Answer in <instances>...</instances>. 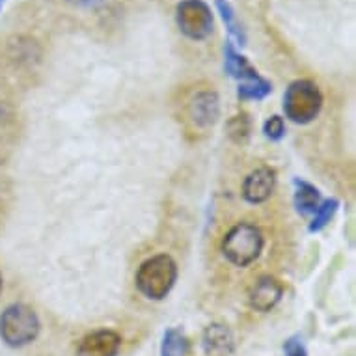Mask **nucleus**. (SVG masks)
<instances>
[{"mask_svg": "<svg viewBox=\"0 0 356 356\" xmlns=\"http://www.w3.org/2000/svg\"><path fill=\"white\" fill-rule=\"evenodd\" d=\"M252 135V122L248 114H237L228 122V136L232 138V142L239 144V146H245L246 142L250 140Z\"/></svg>", "mask_w": 356, "mask_h": 356, "instance_id": "obj_16", "label": "nucleus"}, {"mask_svg": "<svg viewBox=\"0 0 356 356\" xmlns=\"http://www.w3.org/2000/svg\"><path fill=\"white\" fill-rule=\"evenodd\" d=\"M284 353H286V356H308L306 347L298 338L287 339L286 345H284Z\"/></svg>", "mask_w": 356, "mask_h": 356, "instance_id": "obj_19", "label": "nucleus"}, {"mask_svg": "<svg viewBox=\"0 0 356 356\" xmlns=\"http://www.w3.org/2000/svg\"><path fill=\"white\" fill-rule=\"evenodd\" d=\"M263 133L273 142L282 140L286 136V123L282 116H270L267 122L263 123Z\"/></svg>", "mask_w": 356, "mask_h": 356, "instance_id": "obj_18", "label": "nucleus"}, {"mask_svg": "<svg viewBox=\"0 0 356 356\" xmlns=\"http://www.w3.org/2000/svg\"><path fill=\"white\" fill-rule=\"evenodd\" d=\"M41 321L34 309L26 304H10L0 314V338L8 347L21 349L40 336Z\"/></svg>", "mask_w": 356, "mask_h": 356, "instance_id": "obj_3", "label": "nucleus"}, {"mask_svg": "<svg viewBox=\"0 0 356 356\" xmlns=\"http://www.w3.org/2000/svg\"><path fill=\"white\" fill-rule=\"evenodd\" d=\"M122 349L120 334L108 328L86 334L76 345V356H118Z\"/></svg>", "mask_w": 356, "mask_h": 356, "instance_id": "obj_8", "label": "nucleus"}, {"mask_svg": "<svg viewBox=\"0 0 356 356\" xmlns=\"http://www.w3.org/2000/svg\"><path fill=\"white\" fill-rule=\"evenodd\" d=\"M188 350V341L181 330L168 328L161 341V356H185Z\"/></svg>", "mask_w": 356, "mask_h": 356, "instance_id": "obj_15", "label": "nucleus"}, {"mask_svg": "<svg viewBox=\"0 0 356 356\" xmlns=\"http://www.w3.org/2000/svg\"><path fill=\"white\" fill-rule=\"evenodd\" d=\"M188 120L194 127L209 129L218 122L220 116V99L215 90H202L188 103Z\"/></svg>", "mask_w": 356, "mask_h": 356, "instance_id": "obj_6", "label": "nucleus"}, {"mask_svg": "<svg viewBox=\"0 0 356 356\" xmlns=\"http://www.w3.org/2000/svg\"><path fill=\"white\" fill-rule=\"evenodd\" d=\"M175 23L183 35L193 41H204L215 30V19L204 0H183L175 8Z\"/></svg>", "mask_w": 356, "mask_h": 356, "instance_id": "obj_5", "label": "nucleus"}, {"mask_svg": "<svg viewBox=\"0 0 356 356\" xmlns=\"http://www.w3.org/2000/svg\"><path fill=\"white\" fill-rule=\"evenodd\" d=\"M273 92V84L267 79H263L261 75L250 81H245L239 84L237 95L243 101H261Z\"/></svg>", "mask_w": 356, "mask_h": 356, "instance_id": "obj_14", "label": "nucleus"}, {"mask_svg": "<svg viewBox=\"0 0 356 356\" xmlns=\"http://www.w3.org/2000/svg\"><path fill=\"white\" fill-rule=\"evenodd\" d=\"M224 70H226V73L229 76H234V79H237L241 82L259 76V73L248 62V58L243 56L241 53H237V49H235L232 41H226V47H224Z\"/></svg>", "mask_w": 356, "mask_h": 356, "instance_id": "obj_11", "label": "nucleus"}, {"mask_svg": "<svg viewBox=\"0 0 356 356\" xmlns=\"http://www.w3.org/2000/svg\"><path fill=\"white\" fill-rule=\"evenodd\" d=\"M338 207L339 202L336 198H328L325 202H321L319 207L316 209V213H314V220L309 224V232H321L328 222L332 220Z\"/></svg>", "mask_w": 356, "mask_h": 356, "instance_id": "obj_17", "label": "nucleus"}, {"mask_svg": "<svg viewBox=\"0 0 356 356\" xmlns=\"http://www.w3.org/2000/svg\"><path fill=\"white\" fill-rule=\"evenodd\" d=\"M4 289V280H2V275H0V293Z\"/></svg>", "mask_w": 356, "mask_h": 356, "instance_id": "obj_22", "label": "nucleus"}, {"mask_svg": "<svg viewBox=\"0 0 356 356\" xmlns=\"http://www.w3.org/2000/svg\"><path fill=\"white\" fill-rule=\"evenodd\" d=\"M293 204H295V209H297L300 215H312V213H316V209L319 207V204H321V193H319L312 183L297 179V181H295Z\"/></svg>", "mask_w": 356, "mask_h": 356, "instance_id": "obj_12", "label": "nucleus"}, {"mask_svg": "<svg viewBox=\"0 0 356 356\" xmlns=\"http://www.w3.org/2000/svg\"><path fill=\"white\" fill-rule=\"evenodd\" d=\"M177 280V265L168 254H157L142 263L136 273V289L147 300H164Z\"/></svg>", "mask_w": 356, "mask_h": 356, "instance_id": "obj_1", "label": "nucleus"}, {"mask_svg": "<svg viewBox=\"0 0 356 356\" xmlns=\"http://www.w3.org/2000/svg\"><path fill=\"white\" fill-rule=\"evenodd\" d=\"M276 187V172L269 166H259L246 175L243 183V198L252 205L263 204L273 196Z\"/></svg>", "mask_w": 356, "mask_h": 356, "instance_id": "obj_7", "label": "nucleus"}, {"mask_svg": "<svg viewBox=\"0 0 356 356\" xmlns=\"http://www.w3.org/2000/svg\"><path fill=\"white\" fill-rule=\"evenodd\" d=\"M65 2L75 8H94L97 4H101L103 0H65Z\"/></svg>", "mask_w": 356, "mask_h": 356, "instance_id": "obj_21", "label": "nucleus"}, {"mask_svg": "<svg viewBox=\"0 0 356 356\" xmlns=\"http://www.w3.org/2000/svg\"><path fill=\"white\" fill-rule=\"evenodd\" d=\"M202 347L205 356H232L235 349L234 334L226 325L213 323L205 328L202 336Z\"/></svg>", "mask_w": 356, "mask_h": 356, "instance_id": "obj_10", "label": "nucleus"}, {"mask_svg": "<svg viewBox=\"0 0 356 356\" xmlns=\"http://www.w3.org/2000/svg\"><path fill=\"white\" fill-rule=\"evenodd\" d=\"M216 10L220 13L226 29H228L229 38H234L237 41V45H241V47L246 45V32L243 29V24H241L239 17H237V13H235L234 6L229 4L228 0H216Z\"/></svg>", "mask_w": 356, "mask_h": 356, "instance_id": "obj_13", "label": "nucleus"}, {"mask_svg": "<svg viewBox=\"0 0 356 356\" xmlns=\"http://www.w3.org/2000/svg\"><path fill=\"white\" fill-rule=\"evenodd\" d=\"M323 108V94L319 86L308 79L291 82L284 95V112L293 123L306 125L319 116Z\"/></svg>", "mask_w": 356, "mask_h": 356, "instance_id": "obj_4", "label": "nucleus"}, {"mask_svg": "<svg viewBox=\"0 0 356 356\" xmlns=\"http://www.w3.org/2000/svg\"><path fill=\"white\" fill-rule=\"evenodd\" d=\"M284 297V286L280 280H276L275 276L265 275L257 278V282L252 286L248 293V302L256 312L267 314L280 302Z\"/></svg>", "mask_w": 356, "mask_h": 356, "instance_id": "obj_9", "label": "nucleus"}, {"mask_svg": "<svg viewBox=\"0 0 356 356\" xmlns=\"http://www.w3.org/2000/svg\"><path fill=\"white\" fill-rule=\"evenodd\" d=\"M265 237L256 224L239 222L224 235L222 239V254L235 267H248L261 256Z\"/></svg>", "mask_w": 356, "mask_h": 356, "instance_id": "obj_2", "label": "nucleus"}, {"mask_svg": "<svg viewBox=\"0 0 356 356\" xmlns=\"http://www.w3.org/2000/svg\"><path fill=\"white\" fill-rule=\"evenodd\" d=\"M12 114H10V111H8L6 106L0 105V138L6 135L8 131H10V127H12Z\"/></svg>", "mask_w": 356, "mask_h": 356, "instance_id": "obj_20", "label": "nucleus"}, {"mask_svg": "<svg viewBox=\"0 0 356 356\" xmlns=\"http://www.w3.org/2000/svg\"><path fill=\"white\" fill-rule=\"evenodd\" d=\"M4 2H6V0H0V10H2V6H4Z\"/></svg>", "mask_w": 356, "mask_h": 356, "instance_id": "obj_23", "label": "nucleus"}]
</instances>
